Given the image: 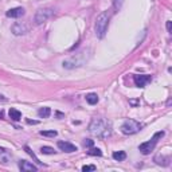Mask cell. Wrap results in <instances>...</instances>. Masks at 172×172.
<instances>
[{"label": "cell", "mask_w": 172, "mask_h": 172, "mask_svg": "<svg viewBox=\"0 0 172 172\" xmlns=\"http://www.w3.org/2000/svg\"><path fill=\"white\" fill-rule=\"evenodd\" d=\"M89 131L98 139H108L112 134V125L105 118H93L89 125Z\"/></svg>", "instance_id": "6da1fadb"}, {"label": "cell", "mask_w": 172, "mask_h": 172, "mask_svg": "<svg viewBox=\"0 0 172 172\" xmlns=\"http://www.w3.org/2000/svg\"><path fill=\"white\" fill-rule=\"evenodd\" d=\"M109 22H110V12L109 11H102L101 14L97 16L96 24H94V30H96V35L98 38H104L108 31Z\"/></svg>", "instance_id": "7a4b0ae2"}, {"label": "cell", "mask_w": 172, "mask_h": 172, "mask_svg": "<svg viewBox=\"0 0 172 172\" xmlns=\"http://www.w3.org/2000/svg\"><path fill=\"white\" fill-rule=\"evenodd\" d=\"M88 61V53L86 51H81V53L75 54V55L70 57L69 59L63 61V67L65 69H75V67H79Z\"/></svg>", "instance_id": "3957f363"}, {"label": "cell", "mask_w": 172, "mask_h": 172, "mask_svg": "<svg viewBox=\"0 0 172 172\" xmlns=\"http://www.w3.org/2000/svg\"><path fill=\"white\" fill-rule=\"evenodd\" d=\"M163 136H164V132H163V131L156 132V133L153 134V137H152V139H151L149 141L140 144V147H139V151H140L143 155H149V153H151V152L155 149L156 144L159 143V140H160V139H161Z\"/></svg>", "instance_id": "277c9868"}, {"label": "cell", "mask_w": 172, "mask_h": 172, "mask_svg": "<svg viewBox=\"0 0 172 172\" xmlns=\"http://www.w3.org/2000/svg\"><path fill=\"white\" fill-rule=\"evenodd\" d=\"M143 126L144 125L141 123H139V121H136V120H133V118H129L121 125V132H123L124 134H128L129 136V134H134V133H137V132H140Z\"/></svg>", "instance_id": "5b68a950"}, {"label": "cell", "mask_w": 172, "mask_h": 172, "mask_svg": "<svg viewBox=\"0 0 172 172\" xmlns=\"http://www.w3.org/2000/svg\"><path fill=\"white\" fill-rule=\"evenodd\" d=\"M54 15V9L50 8V7H44V8H39L38 11H36L35 16H34V23L36 24V26H41V24L46 23L47 20H49L51 16Z\"/></svg>", "instance_id": "8992f818"}, {"label": "cell", "mask_w": 172, "mask_h": 172, "mask_svg": "<svg viewBox=\"0 0 172 172\" xmlns=\"http://www.w3.org/2000/svg\"><path fill=\"white\" fill-rule=\"evenodd\" d=\"M28 24L26 23V22H16V23L12 24L11 27V31L14 35L19 36V35H24V34H27L28 32Z\"/></svg>", "instance_id": "52a82bcc"}, {"label": "cell", "mask_w": 172, "mask_h": 172, "mask_svg": "<svg viewBox=\"0 0 172 172\" xmlns=\"http://www.w3.org/2000/svg\"><path fill=\"white\" fill-rule=\"evenodd\" d=\"M151 81H152V77L148 75V74H134L133 75V82L139 88H144Z\"/></svg>", "instance_id": "ba28073f"}, {"label": "cell", "mask_w": 172, "mask_h": 172, "mask_svg": "<svg viewBox=\"0 0 172 172\" xmlns=\"http://www.w3.org/2000/svg\"><path fill=\"white\" fill-rule=\"evenodd\" d=\"M26 14V9L23 7H16V8H12V9H8L7 11V18H12V19H18V18H22L23 15Z\"/></svg>", "instance_id": "9c48e42d"}, {"label": "cell", "mask_w": 172, "mask_h": 172, "mask_svg": "<svg viewBox=\"0 0 172 172\" xmlns=\"http://www.w3.org/2000/svg\"><path fill=\"white\" fill-rule=\"evenodd\" d=\"M58 148L61 151L66 152V153H73L77 151V147L74 144L69 143V141H58Z\"/></svg>", "instance_id": "30bf717a"}, {"label": "cell", "mask_w": 172, "mask_h": 172, "mask_svg": "<svg viewBox=\"0 0 172 172\" xmlns=\"http://www.w3.org/2000/svg\"><path fill=\"white\" fill-rule=\"evenodd\" d=\"M19 168H20L22 172H32V171L35 172V171H38V167L34 165L32 163H30V161H27V160L19 161Z\"/></svg>", "instance_id": "8fae6325"}, {"label": "cell", "mask_w": 172, "mask_h": 172, "mask_svg": "<svg viewBox=\"0 0 172 172\" xmlns=\"http://www.w3.org/2000/svg\"><path fill=\"white\" fill-rule=\"evenodd\" d=\"M11 153H9L8 149L6 148H1L0 147V164H3V165H8L9 161H11Z\"/></svg>", "instance_id": "7c38bea8"}, {"label": "cell", "mask_w": 172, "mask_h": 172, "mask_svg": "<svg viewBox=\"0 0 172 172\" xmlns=\"http://www.w3.org/2000/svg\"><path fill=\"white\" fill-rule=\"evenodd\" d=\"M9 114V118L12 120V121H19V120H22V113L18 110V109H15V108H11L8 112Z\"/></svg>", "instance_id": "4fadbf2b"}, {"label": "cell", "mask_w": 172, "mask_h": 172, "mask_svg": "<svg viewBox=\"0 0 172 172\" xmlns=\"http://www.w3.org/2000/svg\"><path fill=\"white\" fill-rule=\"evenodd\" d=\"M155 161H156V164H159V165H169V157H165V156H161V155H157V156H155Z\"/></svg>", "instance_id": "5bb4252c"}, {"label": "cell", "mask_w": 172, "mask_h": 172, "mask_svg": "<svg viewBox=\"0 0 172 172\" xmlns=\"http://www.w3.org/2000/svg\"><path fill=\"white\" fill-rule=\"evenodd\" d=\"M50 114H51V109H50L49 106H43V108H41L38 110V116L41 117V118H47Z\"/></svg>", "instance_id": "9a60e30c"}, {"label": "cell", "mask_w": 172, "mask_h": 172, "mask_svg": "<svg viewBox=\"0 0 172 172\" xmlns=\"http://www.w3.org/2000/svg\"><path fill=\"white\" fill-rule=\"evenodd\" d=\"M113 159L116 161H124L126 159V153L124 151H118V152H114L113 153Z\"/></svg>", "instance_id": "2e32d148"}, {"label": "cell", "mask_w": 172, "mask_h": 172, "mask_svg": "<svg viewBox=\"0 0 172 172\" xmlns=\"http://www.w3.org/2000/svg\"><path fill=\"white\" fill-rule=\"evenodd\" d=\"M86 101L90 104V105H96L97 102H98V96L96 93H90L86 96Z\"/></svg>", "instance_id": "e0dca14e"}, {"label": "cell", "mask_w": 172, "mask_h": 172, "mask_svg": "<svg viewBox=\"0 0 172 172\" xmlns=\"http://www.w3.org/2000/svg\"><path fill=\"white\" fill-rule=\"evenodd\" d=\"M86 153L89 155V156H102V151L99 148H94V147H90V149H89Z\"/></svg>", "instance_id": "ac0fdd59"}, {"label": "cell", "mask_w": 172, "mask_h": 172, "mask_svg": "<svg viewBox=\"0 0 172 172\" xmlns=\"http://www.w3.org/2000/svg\"><path fill=\"white\" fill-rule=\"evenodd\" d=\"M41 153H43V155H54V153H55V151H54V148H51V147H42Z\"/></svg>", "instance_id": "d6986e66"}, {"label": "cell", "mask_w": 172, "mask_h": 172, "mask_svg": "<svg viewBox=\"0 0 172 172\" xmlns=\"http://www.w3.org/2000/svg\"><path fill=\"white\" fill-rule=\"evenodd\" d=\"M42 136H46V137H55L58 134L57 131H41Z\"/></svg>", "instance_id": "ffe728a7"}, {"label": "cell", "mask_w": 172, "mask_h": 172, "mask_svg": "<svg viewBox=\"0 0 172 172\" xmlns=\"http://www.w3.org/2000/svg\"><path fill=\"white\" fill-rule=\"evenodd\" d=\"M24 151H26V152H27V153H28V155H30V156H31V157H32V159H34V160H35V161H36V163H38V164H42V163H41V161H39V159H38V157H36V156H35V153H34V152H32V151H31V149H30V147H27V145H26V147H24Z\"/></svg>", "instance_id": "44dd1931"}, {"label": "cell", "mask_w": 172, "mask_h": 172, "mask_svg": "<svg viewBox=\"0 0 172 172\" xmlns=\"http://www.w3.org/2000/svg\"><path fill=\"white\" fill-rule=\"evenodd\" d=\"M123 3H124V0H113L114 9H116V11H120L121 7H123Z\"/></svg>", "instance_id": "7402d4cb"}, {"label": "cell", "mask_w": 172, "mask_h": 172, "mask_svg": "<svg viewBox=\"0 0 172 172\" xmlns=\"http://www.w3.org/2000/svg\"><path fill=\"white\" fill-rule=\"evenodd\" d=\"M82 171H83V172H86V171H96V165H93V164H91V165H83V167H82Z\"/></svg>", "instance_id": "603a6c76"}, {"label": "cell", "mask_w": 172, "mask_h": 172, "mask_svg": "<svg viewBox=\"0 0 172 172\" xmlns=\"http://www.w3.org/2000/svg\"><path fill=\"white\" fill-rule=\"evenodd\" d=\"M83 145H85V147H89V148H90V147L94 145V141L90 140V139H86V140L83 141Z\"/></svg>", "instance_id": "cb8c5ba5"}, {"label": "cell", "mask_w": 172, "mask_h": 172, "mask_svg": "<svg viewBox=\"0 0 172 172\" xmlns=\"http://www.w3.org/2000/svg\"><path fill=\"white\" fill-rule=\"evenodd\" d=\"M167 31H168L169 34L172 32V22H171V20L167 22Z\"/></svg>", "instance_id": "d4e9b609"}, {"label": "cell", "mask_w": 172, "mask_h": 172, "mask_svg": "<svg viewBox=\"0 0 172 172\" xmlns=\"http://www.w3.org/2000/svg\"><path fill=\"white\" fill-rule=\"evenodd\" d=\"M27 124H34V125H35V124H38V121H34V120H27Z\"/></svg>", "instance_id": "484cf974"}, {"label": "cell", "mask_w": 172, "mask_h": 172, "mask_svg": "<svg viewBox=\"0 0 172 172\" xmlns=\"http://www.w3.org/2000/svg\"><path fill=\"white\" fill-rule=\"evenodd\" d=\"M131 104H132V105H137V104H140V102H139V101H131Z\"/></svg>", "instance_id": "4316f807"}, {"label": "cell", "mask_w": 172, "mask_h": 172, "mask_svg": "<svg viewBox=\"0 0 172 172\" xmlns=\"http://www.w3.org/2000/svg\"><path fill=\"white\" fill-rule=\"evenodd\" d=\"M3 117H4V112L0 110V118H3Z\"/></svg>", "instance_id": "83f0119b"}, {"label": "cell", "mask_w": 172, "mask_h": 172, "mask_svg": "<svg viewBox=\"0 0 172 172\" xmlns=\"http://www.w3.org/2000/svg\"><path fill=\"white\" fill-rule=\"evenodd\" d=\"M0 99H1V101H7L6 98H3V96H0Z\"/></svg>", "instance_id": "f1b7e54d"}]
</instances>
